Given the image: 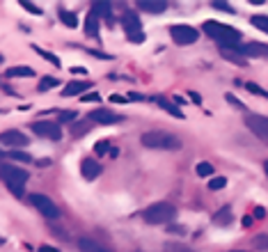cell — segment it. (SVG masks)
<instances>
[{
	"instance_id": "ba28073f",
	"label": "cell",
	"mask_w": 268,
	"mask_h": 252,
	"mask_svg": "<svg viewBox=\"0 0 268 252\" xmlns=\"http://www.w3.org/2000/svg\"><path fill=\"white\" fill-rule=\"evenodd\" d=\"M32 131H35L39 138H49V140H53V142L62 140V128H60L57 122H49V119L35 122V124H32Z\"/></svg>"
},
{
	"instance_id": "681fc988",
	"label": "cell",
	"mask_w": 268,
	"mask_h": 252,
	"mask_svg": "<svg viewBox=\"0 0 268 252\" xmlns=\"http://www.w3.org/2000/svg\"><path fill=\"white\" fill-rule=\"evenodd\" d=\"M2 60H5V57H2V55H0V64H2Z\"/></svg>"
},
{
	"instance_id": "1f68e13d",
	"label": "cell",
	"mask_w": 268,
	"mask_h": 252,
	"mask_svg": "<svg viewBox=\"0 0 268 252\" xmlns=\"http://www.w3.org/2000/svg\"><path fill=\"white\" fill-rule=\"evenodd\" d=\"M76 117H78L76 110H62V112H60V122H62V124H73Z\"/></svg>"
},
{
	"instance_id": "e575fe53",
	"label": "cell",
	"mask_w": 268,
	"mask_h": 252,
	"mask_svg": "<svg viewBox=\"0 0 268 252\" xmlns=\"http://www.w3.org/2000/svg\"><path fill=\"white\" fill-rule=\"evenodd\" d=\"M245 90L250 92V94H257V97H264V99H268V92L266 90H261L257 83H245Z\"/></svg>"
},
{
	"instance_id": "60d3db41",
	"label": "cell",
	"mask_w": 268,
	"mask_h": 252,
	"mask_svg": "<svg viewBox=\"0 0 268 252\" xmlns=\"http://www.w3.org/2000/svg\"><path fill=\"white\" fill-rule=\"evenodd\" d=\"M254 218H266V209H264V206H257V209H254Z\"/></svg>"
},
{
	"instance_id": "5bb4252c",
	"label": "cell",
	"mask_w": 268,
	"mask_h": 252,
	"mask_svg": "<svg viewBox=\"0 0 268 252\" xmlns=\"http://www.w3.org/2000/svg\"><path fill=\"white\" fill-rule=\"evenodd\" d=\"M138 9L149 12V14H163L168 9V2H163V0H138Z\"/></svg>"
},
{
	"instance_id": "603a6c76",
	"label": "cell",
	"mask_w": 268,
	"mask_h": 252,
	"mask_svg": "<svg viewBox=\"0 0 268 252\" xmlns=\"http://www.w3.org/2000/svg\"><path fill=\"white\" fill-rule=\"evenodd\" d=\"M57 16H60V21L67 25V28H78V16L69 9H57Z\"/></svg>"
},
{
	"instance_id": "30bf717a",
	"label": "cell",
	"mask_w": 268,
	"mask_h": 252,
	"mask_svg": "<svg viewBox=\"0 0 268 252\" xmlns=\"http://www.w3.org/2000/svg\"><path fill=\"white\" fill-rule=\"evenodd\" d=\"M245 126L257 135V138H259L261 142H268V117L250 112V115L245 117Z\"/></svg>"
},
{
	"instance_id": "7a4b0ae2",
	"label": "cell",
	"mask_w": 268,
	"mask_h": 252,
	"mask_svg": "<svg viewBox=\"0 0 268 252\" xmlns=\"http://www.w3.org/2000/svg\"><path fill=\"white\" fill-rule=\"evenodd\" d=\"M28 176L30 175L25 170L16 168L12 163H0V179L5 181V186H7L16 197L23 195V188H25V183H28Z\"/></svg>"
},
{
	"instance_id": "ab89813d",
	"label": "cell",
	"mask_w": 268,
	"mask_h": 252,
	"mask_svg": "<svg viewBox=\"0 0 268 252\" xmlns=\"http://www.w3.org/2000/svg\"><path fill=\"white\" fill-rule=\"evenodd\" d=\"M83 101H87V103H92V101H99V94H83Z\"/></svg>"
},
{
	"instance_id": "b9f144b4",
	"label": "cell",
	"mask_w": 268,
	"mask_h": 252,
	"mask_svg": "<svg viewBox=\"0 0 268 252\" xmlns=\"http://www.w3.org/2000/svg\"><path fill=\"white\" fill-rule=\"evenodd\" d=\"M110 101H115V103H126V97H120V94H113V97H110Z\"/></svg>"
},
{
	"instance_id": "2e32d148",
	"label": "cell",
	"mask_w": 268,
	"mask_h": 252,
	"mask_svg": "<svg viewBox=\"0 0 268 252\" xmlns=\"http://www.w3.org/2000/svg\"><path fill=\"white\" fill-rule=\"evenodd\" d=\"M234 223V211L232 206H222L218 213H213V225H220V227H229Z\"/></svg>"
},
{
	"instance_id": "8d00e7d4",
	"label": "cell",
	"mask_w": 268,
	"mask_h": 252,
	"mask_svg": "<svg viewBox=\"0 0 268 252\" xmlns=\"http://www.w3.org/2000/svg\"><path fill=\"white\" fill-rule=\"evenodd\" d=\"M94 151H97V154H106V151H108V142L106 140L97 142V145H94Z\"/></svg>"
},
{
	"instance_id": "f6af8a7d",
	"label": "cell",
	"mask_w": 268,
	"mask_h": 252,
	"mask_svg": "<svg viewBox=\"0 0 268 252\" xmlns=\"http://www.w3.org/2000/svg\"><path fill=\"white\" fill-rule=\"evenodd\" d=\"M188 101H186L184 97H174V105H186Z\"/></svg>"
},
{
	"instance_id": "f1b7e54d",
	"label": "cell",
	"mask_w": 268,
	"mask_h": 252,
	"mask_svg": "<svg viewBox=\"0 0 268 252\" xmlns=\"http://www.w3.org/2000/svg\"><path fill=\"white\" fill-rule=\"evenodd\" d=\"M60 85V80L57 78H53V76H44L42 78V83L37 85V90L39 92H46V90H53V87H57Z\"/></svg>"
},
{
	"instance_id": "f907efd6",
	"label": "cell",
	"mask_w": 268,
	"mask_h": 252,
	"mask_svg": "<svg viewBox=\"0 0 268 252\" xmlns=\"http://www.w3.org/2000/svg\"><path fill=\"white\" fill-rule=\"evenodd\" d=\"M234 252H243V250H234Z\"/></svg>"
},
{
	"instance_id": "44dd1931",
	"label": "cell",
	"mask_w": 268,
	"mask_h": 252,
	"mask_svg": "<svg viewBox=\"0 0 268 252\" xmlns=\"http://www.w3.org/2000/svg\"><path fill=\"white\" fill-rule=\"evenodd\" d=\"M85 35L87 37H99V19L90 12L85 19Z\"/></svg>"
},
{
	"instance_id": "7402d4cb",
	"label": "cell",
	"mask_w": 268,
	"mask_h": 252,
	"mask_svg": "<svg viewBox=\"0 0 268 252\" xmlns=\"http://www.w3.org/2000/svg\"><path fill=\"white\" fill-rule=\"evenodd\" d=\"M92 122H87V119H83V122H73L71 124V135L73 138H80V135H85V133H90L92 131Z\"/></svg>"
},
{
	"instance_id": "4fadbf2b",
	"label": "cell",
	"mask_w": 268,
	"mask_h": 252,
	"mask_svg": "<svg viewBox=\"0 0 268 252\" xmlns=\"http://www.w3.org/2000/svg\"><path fill=\"white\" fill-rule=\"evenodd\" d=\"M80 175H83L87 181H94V179L101 175V165L94 161V158H85V161L80 163Z\"/></svg>"
},
{
	"instance_id": "7bdbcfd3",
	"label": "cell",
	"mask_w": 268,
	"mask_h": 252,
	"mask_svg": "<svg viewBox=\"0 0 268 252\" xmlns=\"http://www.w3.org/2000/svg\"><path fill=\"white\" fill-rule=\"evenodd\" d=\"M126 99H131V101H142V94H138V92H131Z\"/></svg>"
},
{
	"instance_id": "74e56055",
	"label": "cell",
	"mask_w": 268,
	"mask_h": 252,
	"mask_svg": "<svg viewBox=\"0 0 268 252\" xmlns=\"http://www.w3.org/2000/svg\"><path fill=\"white\" fill-rule=\"evenodd\" d=\"M168 231L170 234H186V227H181V225H170Z\"/></svg>"
},
{
	"instance_id": "8992f818",
	"label": "cell",
	"mask_w": 268,
	"mask_h": 252,
	"mask_svg": "<svg viewBox=\"0 0 268 252\" xmlns=\"http://www.w3.org/2000/svg\"><path fill=\"white\" fill-rule=\"evenodd\" d=\"M30 204H32L37 211H42V216L50 218V220L60 218V209H57V204L53 202L49 195H42V193H32V195H30Z\"/></svg>"
},
{
	"instance_id": "9a60e30c",
	"label": "cell",
	"mask_w": 268,
	"mask_h": 252,
	"mask_svg": "<svg viewBox=\"0 0 268 252\" xmlns=\"http://www.w3.org/2000/svg\"><path fill=\"white\" fill-rule=\"evenodd\" d=\"M92 87V83H85V80H76L62 87V97H76V94H85V92Z\"/></svg>"
},
{
	"instance_id": "7c38bea8",
	"label": "cell",
	"mask_w": 268,
	"mask_h": 252,
	"mask_svg": "<svg viewBox=\"0 0 268 252\" xmlns=\"http://www.w3.org/2000/svg\"><path fill=\"white\" fill-rule=\"evenodd\" d=\"M30 142V138L21 133V131H16V128H9V131H2L0 133V145H5V147H12V149H21L25 147Z\"/></svg>"
},
{
	"instance_id": "836d02e7",
	"label": "cell",
	"mask_w": 268,
	"mask_h": 252,
	"mask_svg": "<svg viewBox=\"0 0 268 252\" xmlns=\"http://www.w3.org/2000/svg\"><path fill=\"white\" fill-rule=\"evenodd\" d=\"M21 7H23V9H28L30 14H37V16H42V14H44V9L39 7V5H35V2H28V0H21Z\"/></svg>"
},
{
	"instance_id": "4dcf8cb0",
	"label": "cell",
	"mask_w": 268,
	"mask_h": 252,
	"mask_svg": "<svg viewBox=\"0 0 268 252\" xmlns=\"http://www.w3.org/2000/svg\"><path fill=\"white\" fill-rule=\"evenodd\" d=\"M225 186H227L225 176H211V181H209V190H222Z\"/></svg>"
},
{
	"instance_id": "484cf974",
	"label": "cell",
	"mask_w": 268,
	"mask_h": 252,
	"mask_svg": "<svg viewBox=\"0 0 268 252\" xmlns=\"http://www.w3.org/2000/svg\"><path fill=\"white\" fill-rule=\"evenodd\" d=\"M32 50H35L37 55H42L44 60H49L53 67H62V62H60V57L57 55H53V53H49V50H44V49H39V46H32Z\"/></svg>"
},
{
	"instance_id": "d6986e66",
	"label": "cell",
	"mask_w": 268,
	"mask_h": 252,
	"mask_svg": "<svg viewBox=\"0 0 268 252\" xmlns=\"http://www.w3.org/2000/svg\"><path fill=\"white\" fill-rule=\"evenodd\" d=\"M220 55L225 57L227 62L232 64H239V67H245V57H241L236 50L232 49V46H220Z\"/></svg>"
},
{
	"instance_id": "ffe728a7",
	"label": "cell",
	"mask_w": 268,
	"mask_h": 252,
	"mask_svg": "<svg viewBox=\"0 0 268 252\" xmlns=\"http://www.w3.org/2000/svg\"><path fill=\"white\" fill-rule=\"evenodd\" d=\"M78 248H80V252H110L108 248H103V245L92 241V238H80V241H78Z\"/></svg>"
},
{
	"instance_id": "4316f807",
	"label": "cell",
	"mask_w": 268,
	"mask_h": 252,
	"mask_svg": "<svg viewBox=\"0 0 268 252\" xmlns=\"http://www.w3.org/2000/svg\"><path fill=\"white\" fill-rule=\"evenodd\" d=\"M250 23H252L257 30H261V32H266L268 35V16H264V14H254L252 19H250Z\"/></svg>"
},
{
	"instance_id": "7dc6e473",
	"label": "cell",
	"mask_w": 268,
	"mask_h": 252,
	"mask_svg": "<svg viewBox=\"0 0 268 252\" xmlns=\"http://www.w3.org/2000/svg\"><path fill=\"white\" fill-rule=\"evenodd\" d=\"M42 252H60V250H55V248H50V245H42Z\"/></svg>"
},
{
	"instance_id": "bcb514c9",
	"label": "cell",
	"mask_w": 268,
	"mask_h": 252,
	"mask_svg": "<svg viewBox=\"0 0 268 252\" xmlns=\"http://www.w3.org/2000/svg\"><path fill=\"white\" fill-rule=\"evenodd\" d=\"M252 225V216H245L243 218V227H250Z\"/></svg>"
},
{
	"instance_id": "816d5d0a",
	"label": "cell",
	"mask_w": 268,
	"mask_h": 252,
	"mask_svg": "<svg viewBox=\"0 0 268 252\" xmlns=\"http://www.w3.org/2000/svg\"><path fill=\"white\" fill-rule=\"evenodd\" d=\"M0 156H5V154H2V151H0Z\"/></svg>"
},
{
	"instance_id": "52a82bcc",
	"label": "cell",
	"mask_w": 268,
	"mask_h": 252,
	"mask_svg": "<svg viewBox=\"0 0 268 252\" xmlns=\"http://www.w3.org/2000/svg\"><path fill=\"white\" fill-rule=\"evenodd\" d=\"M170 37H172L176 44H181V46H188V44H195V42H197L199 32L193 28V25L179 23V25H172V28H170Z\"/></svg>"
},
{
	"instance_id": "9c48e42d",
	"label": "cell",
	"mask_w": 268,
	"mask_h": 252,
	"mask_svg": "<svg viewBox=\"0 0 268 252\" xmlns=\"http://www.w3.org/2000/svg\"><path fill=\"white\" fill-rule=\"evenodd\" d=\"M241 57H264L268 60V44L261 42H250V44H234L232 46Z\"/></svg>"
},
{
	"instance_id": "6da1fadb",
	"label": "cell",
	"mask_w": 268,
	"mask_h": 252,
	"mask_svg": "<svg viewBox=\"0 0 268 252\" xmlns=\"http://www.w3.org/2000/svg\"><path fill=\"white\" fill-rule=\"evenodd\" d=\"M140 142L147 149H165V151H176L181 149V138L168 131H147L140 138Z\"/></svg>"
},
{
	"instance_id": "c3c4849f",
	"label": "cell",
	"mask_w": 268,
	"mask_h": 252,
	"mask_svg": "<svg viewBox=\"0 0 268 252\" xmlns=\"http://www.w3.org/2000/svg\"><path fill=\"white\" fill-rule=\"evenodd\" d=\"M264 168H266V175H268V161H266V165H264Z\"/></svg>"
},
{
	"instance_id": "277c9868",
	"label": "cell",
	"mask_w": 268,
	"mask_h": 252,
	"mask_svg": "<svg viewBox=\"0 0 268 252\" xmlns=\"http://www.w3.org/2000/svg\"><path fill=\"white\" fill-rule=\"evenodd\" d=\"M176 218V209L170 202H156L142 211V220L147 225H170Z\"/></svg>"
},
{
	"instance_id": "8fae6325",
	"label": "cell",
	"mask_w": 268,
	"mask_h": 252,
	"mask_svg": "<svg viewBox=\"0 0 268 252\" xmlns=\"http://www.w3.org/2000/svg\"><path fill=\"white\" fill-rule=\"evenodd\" d=\"M122 119H124L122 115L108 110V108H97V110H92L90 115H87V122H92V124H101V126L117 124V122H122Z\"/></svg>"
},
{
	"instance_id": "ee69618b",
	"label": "cell",
	"mask_w": 268,
	"mask_h": 252,
	"mask_svg": "<svg viewBox=\"0 0 268 252\" xmlns=\"http://www.w3.org/2000/svg\"><path fill=\"white\" fill-rule=\"evenodd\" d=\"M191 99H193V101H195V103H202V97H199V94H197V92H191Z\"/></svg>"
},
{
	"instance_id": "3957f363",
	"label": "cell",
	"mask_w": 268,
	"mask_h": 252,
	"mask_svg": "<svg viewBox=\"0 0 268 252\" xmlns=\"http://www.w3.org/2000/svg\"><path fill=\"white\" fill-rule=\"evenodd\" d=\"M204 32L211 39L220 44V46H234V44L241 42V32L239 30H234L232 25H225V23H218V21H206L204 25Z\"/></svg>"
},
{
	"instance_id": "ac0fdd59",
	"label": "cell",
	"mask_w": 268,
	"mask_h": 252,
	"mask_svg": "<svg viewBox=\"0 0 268 252\" xmlns=\"http://www.w3.org/2000/svg\"><path fill=\"white\" fill-rule=\"evenodd\" d=\"M92 14L97 16V19H99V16H106V21L113 23V5H110V2H94Z\"/></svg>"
},
{
	"instance_id": "f546056e",
	"label": "cell",
	"mask_w": 268,
	"mask_h": 252,
	"mask_svg": "<svg viewBox=\"0 0 268 252\" xmlns=\"http://www.w3.org/2000/svg\"><path fill=\"white\" fill-rule=\"evenodd\" d=\"M211 7L213 9H220V12H225V14H234V12H236V9H234L229 2H222V0H213Z\"/></svg>"
},
{
	"instance_id": "d4e9b609",
	"label": "cell",
	"mask_w": 268,
	"mask_h": 252,
	"mask_svg": "<svg viewBox=\"0 0 268 252\" xmlns=\"http://www.w3.org/2000/svg\"><path fill=\"white\" fill-rule=\"evenodd\" d=\"M195 175L202 176V179H206V176H213V175H216V170H213L211 163L202 161V163H197V168H195Z\"/></svg>"
},
{
	"instance_id": "cb8c5ba5",
	"label": "cell",
	"mask_w": 268,
	"mask_h": 252,
	"mask_svg": "<svg viewBox=\"0 0 268 252\" xmlns=\"http://www.w3.org/2000/svg\"><path fill=\"white\" fill-rule=\"evenodd\" d=\"M7 76L9 78H32L35 76V71L30 69V67H9Z\"/></svg>"
},
{
	"instance_id": "83f0119b",
	"label": "cell",
	"mask_w": 268,
	"mask_h": 252,
	"mask_svg": "<svg viewBox=\"0 0 268 252\" xmlns=\"http://www.w3.org/2000/svg\"><path fill=\"white\" fill-rule=\"evenodd\" d=\"M9 158V161H19V163H30L32 161V156L25 154V151H21V149H12L9 154H5Z\"/></svg>"
},
{
	"instance_id": "e0dca14e",
	"label": "cell",
	"mask_w": 268,
	"mask_h": 252,
	"mask_svg": "<svg viewBox=\"0 0 268 252\" xmlns=\"http://www.w3.org/2000/svg\"><path fill=\"white\" fill-rule=\"evenodd\" d=\"M154 101H156V103H158V105H161L163 110H168L170 115H174L176 119H186V115H184V112H181V108H179V105H174V103H172V101H168V99H165V97H156Z\"/></svg>"
},
{
	"instance_id": "d590c367",
	"label": "cell",
	"mask_w": 268,
	"mask_h": 252,
	"mask_svg": "<svg viewBox=\"0 0 268 252\" xmlns=\"http://www.w3.org/2000/svg\"><path fill=\"white\" fill-rule=\"evenodd\" d=\"M252 245H254V248H261V250H264V248H268V234H259V236H254L252 238Z\"/></svg>"
},
{
	"instance_id": "f5cc1de1",
	"label": "cell",
	"mask_w": 268,
	"mask_h": 252,
	"mask_svg": "<svg viewBox=\"0 0 268 252\" xmlns=\"http://www.w3.org/2000/svg\"><path fill=\"white\" fill-rule=\"evenodd\" d=\"M0 241H2V238H0Z\"/></svg>"
},
{
	"instance_id": "5b68a950",
	"label": "cell",
	"mask_w": 268,
	"mask_h": 252,
	"mask_svg": "<svg viewBox=\"0 0 268 252\" xmlns=\"http://www.w3.org/2000/svg\"><path fill=\"white\" fill-rule=\"evenodd\" d=\"M122 28H124V32H126L128 42H133V44H142V42H145V32H142V23H140L138 12L126 9V12L122 14Z\"/></svg>"
},
{
	"instance_id": "d6a6232c",
	"label": "cell",
	"mask_w": 268,
	"mask_h": 252,
	"mask_svg": "<svg viewBox=\"0 0 268 252\" xmlns=\"http://www.w3.org/2000/svg\"><path fill=\"white\" fill-rule=\"evenodd\" d=\"M163 252H195V250H191V248H186L181 243H165Z\"/></svg>"
},
{
	"instance_id": "f35d334b",
	"label": "cell",
	"mask_w": 268,
	"mask_h": 252,
	"mask_svg": "<svg viewBox=\"0 0 268 252\" xmlns=\"http://www.w3.org/2000/svg\"><path fill=\"white\" fill-rule=\"evenodd\" d=\"M227 101H229V103H232V105H236V108H243V103H241V101H239V99H236V97H232V94H227Z\"/></svg>"
}]
</instances>
